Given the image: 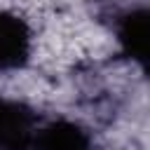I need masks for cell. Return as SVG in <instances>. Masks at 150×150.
<instances>
[{
  "label": "cell",
  "mask_w": 150,
  "mask_h": 150,
  "mask_svg": "<svg viewBox=\"0 0 150 150\" xmlns=\"http://www.w3.org/2000/svg\"><path fill=\"white\" fill-rule=\"evenodd\" d=\"M38 129L40 120L30 105L0 96V150H33Z\"/></svg>",
  "instance_id": "obj_1"
},
{
  "label": "cell",
  "mask_w": 150,
  "mask_h": 150,
  "mask_svg": "<svg viewBox=\"0 0 150 150\" xmlns=\"http://www.w3.org/2000/svg\"><path fill=\"white\" fill-rule=\"evenodd\" d=\"M30 56V28L28 23L0 9V70L23 68Z\"/></svg>",
  "instance_id": "obj_2"
},
{
  "label": "cell",
  "mask_w": 150,
  "mask_h": 150,
  "mask_svg": "<svg viewBox=\"0 0 150 150\" xmlns=\"http://www.w3.org/2000/svg\"><path fill=\"white\" fill-rule=\"evenodd\" d=\"M33 150H94V145L80 124L70 120H54L38 129Z\"/></svg>",
  "instance_id": "obj_3"
},
{
  "label": "cell",
  "mask_w": 150,
  "mask_h": 150,
  "mask_svg": "<svg viewBox=\"0 0 150 150\" xmlns=\"http://www.w3.org/2000/svg\"><path fill=\"white\" fill-rule=\"evenodd\" d=\"M117 40L131 59H136L138 63H145V56H148V12L143 7L129 9L117 19Z\"/></svg>",
  "instance_id": "obj_4"
}]
</instances>
